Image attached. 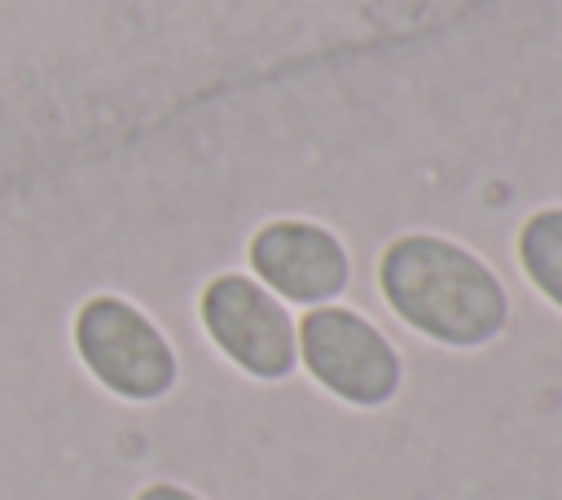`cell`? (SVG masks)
I'll return each instance as SVG.
<instances>
[{
	"label": "cell",
	"instance_id": "6da1fadb",
	"mask_svg": "<svg viewBox=\"0 0 562 500\" xmlns=\"http://www.w3.org/2000/svg\"><path fill=\"white\" fill-rule=\"evenodd\" d=\"M378 294L417 338L448 351L492 346L509 325V289L474 250L439 232H404L378 259Z\"/></svg>",
	"mask_w": 562,
	"mask_h": 500
},
{
	"label": "cell",
	"instance_id": "7a4b0ae2",
	"mask_svg": "<svg viewBox=\"0 0 562 500\" xmlns=\"http://www.w3.org/2000/svg\"><path fill=\"white\" fill-rule=\"evenodd\" d=\"M75 355L88 377L123 404H158L176 390L180 360L171 338L123 294H92L79 303L75 325Z\"/></svg>",
	"mask_w": 562,
	"mask_h": 500
},
{
	"label": "cell",
	"instance_id": "3957f363",
	"mask_svg": "<svg viewBox=\"0 0 562 500\" xmlns=\"http://www.w3.org/2000/svg\"><path fill=\"white\" fill-rule=\"evenodd\" d=\"M299 364L307 377L347 408H386L404 386V360L395 342L356 307L325 303L299 320Z\"/></svg>",
	"mask_w": 562,
	"mask_h": 500
},
{
	"label": "cell",
	"instance_id": "277c9868",
	"mask_svg": "<svg viewBox=\"0 0 562 500\" xmlns=\"http://www.w3.org/2000/svg\"><path fill=\"white\" fill-rule=\"evenodd\" d=\"M211 346L250 382H285L299 368V325L290 307L246 272H220L198 294Z\"/></svg>",
	"mask_w": 562,
	"mask_h": 500
},
{
	"label": "cell",
	"instance_id": "5b68a950",
	"mask_svg": "<svg viewBox=\"0 0 562 500\" xmlns=\"http://www.w3.org/2000/svg\"><path fill=\"white\" fill-rule=\"evenodd\" d=\"M250 276L268 285L285 307H325L351 285V254L342 237L316 219H268L255 228Z\"/></svg>",
	"mask_w": 562,
	"mask_h": 500
},
{
	"label": "cell",
	"instance_id": "8992f818",
	"mask_svg": "<svg viewBox=\"0 0 562 500\" xmlns=\"http://www.w3.org/2000/svg\"><path fill=\"white\" fill-rule=\"evenodd\" d=\"M518 268L544 303L562 311V206H540L518 228Z\"/></svg>",
	"mask_w": 562,
	"mask_h": 500
},
{
	"label": "cell",
	"instance_id": "52a82bcc",
	"mask_svg": "<svg viewBox=\"0 0 562 500\" xmlns=\"http://www.w3.org/2000/svg\"><path fill=\"white\" fill-rule=\"evenodd\" d=\"M132 500H206V496H198L193 487H180V482H149Z\"/></svg>",
	"mask_w": 562,
	"mask_h": 500
}]
</instances>
